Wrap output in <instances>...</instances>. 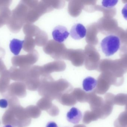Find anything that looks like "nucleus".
<instances>
[{
  "mask_svg": "<svg viewBox=\"0 0 127 127\" xmlns=\"http://www.w3.org/2000/svg\"><path fill=\"white\" fill-rule=\"evenodd\" d=\"M32 56L30 54L17 56L13 57L12 58L11 62L14 67L25 68L26 66L32 62Z\"/></svg>",
  "mask_w": 127,
  "mask_h": 127,
  "instance_id": "nucleus-5",
  "label": "nucleus"
},
{
  "mask_svg": "<svg viewBox=\"0 0 127 127\" xmlns=\"http://www.w3.org/2000/svg\"><path fill=\"white\" fill-rule=\"evenodd\" d=\"M10 3L9 0H0V6L7 5Z\"/></svg>",
  "mask_w": 127,
  "mask_h": 127,
  "instance_id": "nucleus-19",
  "label": "nucleus"
},
{
  "mask_svg": "<svg viewBox=\"0 0 127 127\" xmlns=\"http://www.w3.org/2000/svg\"><path fill=\"white\" fill-rule=\"evenodd\" d=\"M27 7L24 1H21L17 6L12 11L9 21L7 25L11 32L18 33L21 29L27 16Z\"/></svg>",
  "mask_w": 127,
  "mask_h": 127,
  "instance_id": "nucleus-1",
  "label": "nucleus"
},
{
  "mask_svg": "<svg viewBox=\"0 0 127 127\" xmlns=\"http://www.w3.org/2000/svg\"><path fill=\"white\" fill-rule=\"evenodd\" d=\"M66 117L68 122L74 124H77L82 119V113L78 108L73 107L67 113Z\"/></svg>",
  "mask_w": 127,
  "mask_h": 127,
  "instance_id": "nucleus-6",
  "label": "nucleus"
},
{
  "mask_svg": "<svg viewBox=\"0 0 127 127\" xmlns=\"http://www.w3.org/2000/svg\"><path fill=\"white\" fill-rule=\"evenodd\" d=\"M2 27V26H1V25L0 24V28L1 27Z\"/></svg>",
  "mask_w": 127,
  "mask_h": 127,
  "instance_id": "nucleus-22",
  "label": "nucleus"
},
{
  "mask_svg": "<svg viewBox=\"0 0 127 127\" xmlns=\"http://www.w3.org/2000/svg\"><path fill=\"white\" fill-rule=\"evenodd\" d=\"M24 40L14 39L10 41L9 48L10 51L15 55H18L23 47Z\"/></svg>",
  "mask_w": 127,
  "mask_h": 127,
  "instance_id": "nucleus-10",
  "label": "nucleus"
},
{
  "mask_svg": "<svg viewBox=\"0 0 127 127\" xmlns=\"http://www.w3.org/2000/svg\"><path fill=\"white\" fill-rule=\"evenodd\" d=\"M115 127H127V112L121 113L114 122Z\"/></svg>",
  "mask_w": 127,
  "mask_h": 127,
  "instance_id": "nucleus-11",
  "label": "nucleus"
},
{
  "mask_svg": "<svg viewBox=\"0 0 127 127\" xmlns=\"http://www.w3.org/2000/svg\"><path fill=\"white\" fill-rule=\"evenodd\" d=\"M3 127H14L12 125H5V126H4Z\"/></svg>",
  "mask_w": 127,
  "mask_h": 127,
  "instance_id": "nucleus-20",
  "label": "nucleus"
},
{
  "mask_svg": "<svg viewBox=\"0 0 127 127\" xmlns=\"http://www.w3.org/2000/svg\"><path fill=\"white\" fill-rule=\"evenodd\" d=\"M103 53L107 57L113 55L121 47L120 38L115 35H109L104 38L100 43Z\"/></svg>",
  "mask_w": 127,
  "mask_h": 127,
  "instance_id": "nucleus-2",
  "label": "nucleus"
},
{
  "mask_svg": "<svg viewBox=\"0 0 127 127\" xmlns=\"http://www.w3.org/2000/svg\"><path fill=\"white\" fill-rule=\"evenodd\" d=\"M7 6H0V24L3 27L7 25L10 20L12 11Z\"/></svg>",
  "mask_w": 127,
  "mask_h": 127,
  "instance_id": "nucleus-7",
  "label": "nucleus"
},
{
  "mask_svg": "<svg viewBox=\"0 0 127 127\" xmlns=\"http://www.w3.org/2000/svg\"><path fill=\"white\" fill-rule=\"evenodd\" d=\"M46 127H59L56 123L54 122H50L47 124Z\"/></svg>",
  "mask_w": 127,
  "mask_h": 127,
  "instance_id": "nucleus-17",
  "label": "nucleus"
},
{
  "mask_svg": "<svg viewBox=\"0 0 127 127\" xmlns=\"http://www.w3.org/2000/svg\"><path fill=\"white\" fill-rule=\"evenodd\" d=\"M69 33L66 28L59 25L54 28L52 32L54 40L59 43H63L68 38Z\"/></svg>",
  "mask_w": 127,
  "mask_h": 127,
  "instance_id": "nucleus-3",
  "label": "nucleus"
},
{
  "mask_svg": "<svg viewBox=\"0 0 127 127\" xmlns=\"http://www.w3.org/2000/svg\"><path fill=\"white\" fill-rule=\"evenodd\" d=\"M97 85V81L94 78L88 77L84 80L83 82V89L86 92L93 91Z\"/></svg>",
  "mask_w": 127,
  "mask_h": 127,
  "instance_id": "nucleus-9",
  "label": "nucleus"
},
{
  "mask_svg": "<svg viewBox=\"0 0 127 127\" xmlns=\"http://www.w3.org/2000/svg\"><path fill=\"white\" fill-rule=\"evenodd\" d=\"M6 70V68L2 60H0V75Z\"/></svg>",
  "mask_w": 127,
  "mask_h": 127,
  "instance_id": "nucleus-15",
  "label": "nucleus"
},
{
  "mask_svg": "<svg viewBox=\"0 0 127 127\" xmlns=\"http://www.w3.org/2000/svg\"><path fill=\"white\" fill-rule=\"evenodd\" d=\"M25 68H18L12 66L9 70L10 77L14 80H22L25 75Z\"/></svg>",
  "mask_w": 127,
  "mask_h": 127,
  "instance_id": "nucleus-8",
  "label": "nucleus"
},
{
  "mask_svg": "<svg viewBox=\"0 0 127 127\" xmlns=\"http://www.w3.org/2000/svg\"><path fill=\"white\" fill-rule=\"evenodd\" d=\"M125 111L127 112V104H126V105H125Z\"/></svg>",
  "mask_w": 127,
  "mask_h": 127,
  "instance_id": "nucleus-21",
  "label": "nucleus"
},
{
  "mask_svg": "<svg viewBox=\"0 0 127 127\" xmlns=\"http://www.w3.org/2000/svg\"><path fill=\"white\" fill-rule=\"evenodd\" d=\"M8 106V102L6 99L4 98L0 99V107L2 109H6Z\"/></svg>",
  "mask_w": 127,
  "mask_h": 127,
  "instance_id": "nucleus-14",
  "label": "nucleus"
},
{
  "mask_svg": "<svg viewBox=\"0 0 127 127\" xmlns=\"http://www.w3.org/2000/svg\"><path fill=\"white\" fill-rule=\"evenodd\" d=\"M127 102V94H119L115 95L114 104L119 106H125Z\"/></svg>",
  "mask_w": 127,
  "mask_h": 127,
  "instance_id": "nucleus-12",
  "label": "nucleus"
},
{
  "mask_svg": "<svg viewBox=\"0 0 127 127\" xmlns=\"http://www.w3.org/2000/svg\"><path fill=\"white\" fill-rule=\"evenodd\" d=\"M86 27L82 24L77 23L72 27L69 34L72 39L79 40L86 36Z\"/></svg>",
  "mask_w": 127,
  "mask_h": 127,
  "instance_id": "nucleus-4",
  "label": "nucleus"
},
{
  "mask_svg": "<svg viewBox=\"0 0 127 127\" xmlns=\"http://www.w3.org/2000/svg\"><path fill=\"white\" fill-rule=\"evenodd\" d=\"M122 13L124 18L127 21V3L124 6L122 10Z\"/></svg>",
  "mask_w": 127,
  "mask_h": 127,
  "instance_id": "nucleus-16",
  "label": "nucleus"
},
{
  "mask_svg": "<svg viewBox=\"0 0 127 127\" xmlns=\"http://www.w3.org/2000/svg\"><path fill=\"white\" fill-rule=\"evenodd\" d=\"M118 0H104L102 1V4L103 6L106 8H110L116 5Z\"/></svg>",
  "mask_w": 127,
  "mask_h": 127,
  "instance_id": "nucleus-13",
  "label": "nucleus"
},
{
  "mask_svg": "<svg viewBox=\"0 0 127 127\" xmlns=\"http://www.w3.org/2000/svg\"><path fill=\"white\" fill-rule=\"evenodd\" d=\"M5 52L3 48L0 47V60L5 55Z\"/></svg>",
  "mask_w": 127,
  "mask_h": 127,
  "instance_id": "nucleus-18",
  "label": "nucleus"
}]
</instances>
